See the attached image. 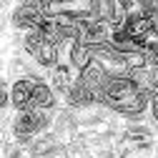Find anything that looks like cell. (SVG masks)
Listing matches in <instances>:
<instances>
[{"label": "cell", "mask_w": 158, "mask_h": 158, "mask_svg": "<svg viewBox=\"0 0 158 158\" xmlns=\"http://www.w3.org/2000/svg\"><path fill=\"white\" fill-rule=\"evenodd\" d=\"M53 115H55V110L48 113V110H38V108L5 113V135L3 138H13V141H18V143L30 146L35 138L50 133Z\"/></svg>", "instance_id": "1"}, {"label": "cell", "mask_w": 158, "mask_h": 158, "mask_svg": "<svg viewBox=\"0 0 158 158\" xmlns=\"http://www.w3.org/2000/svg\"><path fill=\"white\" fill-rule=\"evenodd\" d=\"M45 20V13H43V0H23L18 3L10 13H8V25L20 35L28 30H38Z\"/></svg>", "instance_id": "2"}, {"label": "cell", "mask_w": 158, "mask_h": 158, "mask_svg": "<svg viewBox=\"0 0 158 158\" xmlns=\"http://www.w3.org/2000/svg\"><path fill=\"white\" fill-rule=\"evenodd\" d=\"M35 81H40V78H15V81H8L10 83V113L30 108Z\"/></svg>", "instance_id": "3"}, {"label": "cell", "mask_w": 158, "mask_h": 158, "mask_svg": "<svg viewBox=\"0 0 158 158\" xmlns=\"http://www.w3.org/2000/svg\"><path fill=\"white\" fill-rule=\"evenodd\" d=\"M60 53H63V63H68L78 75H81L90 63H93V50L85 45V43H68V45H63L60 48Z\"/></svg>", "instance_id": "4"}, {"label": "cell", "mask_w": 158, "mask_h": 158, "mask_svg": "<svg viewBox=\"0 0 158 158\" xmlns=\"http://www.w3.org/2000/svg\"><path fill=\"white\" fill-rule=\"evenodd\" d=\"M78 81V73L68 65V63H60V65H55L50 73H48V83L50 88L55 90V95L60 98V103H63V98L68 95V90L73 88V83Z\"/></svg>", "instance_id": "5"}, {"label": "cell", "mask_w": 158, "mask_h": 158, "mask_svg": "<svg viewBox=\"0 0 158 158\" xmlns=\"http://www.w3.org/2000/svg\"><path fill=\"white\" fill-rule=\"evenodd\" d=\"M108 78H110V70H108L103 63L93 60L81 75H78V81H81L83 85H88V88L98 95V103H101V93H103V88H106V83H108Z\"/></svg>", "instance_id": "6"}, {"label": "cell", "mask_w": 158, "mask_h": 158, "mask_svg": "<svg viewBox=\"0 0 158 158\" xmlns=\"http://www.w3.org/2000/svg\"><path fill=\"white\" fill-rule=\"evenodd\" d=\"M30 108H38V110H58L60 108V98L55 95V90L50 88L48 78H40V81H35V88H33V103Z\"/></svg>", "instance_id": "7"}]
</instances>
